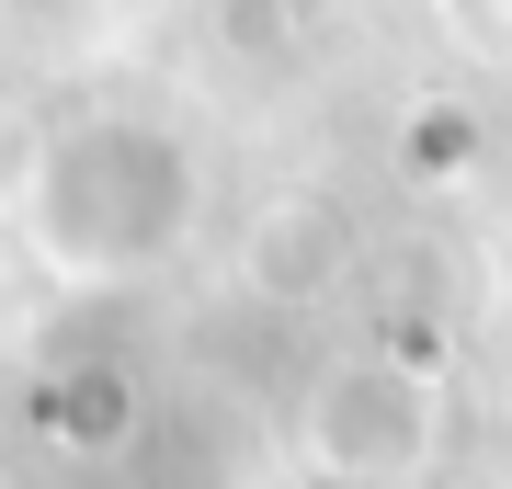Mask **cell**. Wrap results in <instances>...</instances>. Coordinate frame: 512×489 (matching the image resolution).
<instances>
[{
    "instance_id": "2",
    "label": "cell",
    "mask_w": 512,
    "mask_h": 489,
    "mask_svg": "<svg viewBox=\"0 0 512 489\" xmlns=\"http://www.w3.org/2000/svg\"><path fill=\"white\" fill-rule=\"evenodd\" d=\"M308 467L319 478H342V489H410L421 467H433V444H444V399H433V364H410V353H353V364H330V376L308 387Z\"/></svg>"
},
{
    "instance_id": "1",
    "label": "cell",
    "mask_w": 512,
    "mask_h": 489,
    "mask_svg": "<svg viewBox=\"0 0 512 489\" xmlns=\"http://www.w3.org/2000/svg\"><path fill=\"white\" fill-rule=\"evenodd\" d=\"M35 239L57 273H148L183 239V148L148 126H80L46 148Z\"/></svg>"
},
{
    "instance_id": "3",
    "label": "cell",
    "mask_w": 512,
    "mask_h": 489,
    "mask_svg": "<svg viewBox=\"0 0 512 489\" xmlns=\"http://www.w3.org/2000/svg\"><path fill=\"white\" fill-rule=\"evenodd\" d=\"M399 171L421 182V194H433V182H456V171H478V114H467V103H410Z\"/></svg>"
}]
</instances>
